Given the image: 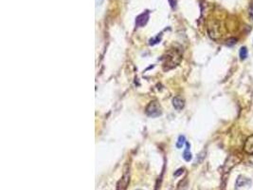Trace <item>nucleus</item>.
I'll return each mask as SVG.
<instances>
[{
    "label": "nucleus",
    "instance_id": "nucleus-1",
    "mask_svg": "<svg viewBox=\"0 0 253 190\" xmlns=\"http://www.w3.org/2000/svg\"><path fill=\"white\" fill-rule=\"evenodd\" d=\"M146 113L147 115L151 117H157L161 114V108L160 106L157 104L156 101H153L149 103V105L146 108Z\"/></svg>",
    "mask_w": 253,
    "mask_h": 190
},
{
    "label": "nucleus",
    "instance_id": "nucleus-2",
    "mask_svg": "<svg viewBox=\"0 0 253 190\" xmlns=\"http://www.w3.org/2000/svg\"><path fill=\"white\" fill-rule=\"evenodd\" d=\"M128 182H129V173L128 171H124V174L120 180L118 182V186H117V190H125L126 186L128 184Z\"/></svg>",
    "mask_w": 253,
    "mask_h": 190
},
{
    "label": "nucleus",
    "instance_id": "nucleus-3",
    "mask_svg": "<svg viewBox=\"0 0 253 190\" xmlns=\"http://www.w3.org/2000/svg\"><path fill=\"white\" fill-rule=\"evenodd\" d=\"M148 19H149V13L145 11V13L139 14L137 17V19H136V25H137V27H143L148 22Z\"/></svg>",
    "mask_w": 253,
    "mask_h": 190
},
{
    "label": "nucleus",
    "instance_id": "nucleus-4",
    "mask_svg": "<svg viewBox=\"0 0 253 190\" xmlns=\"http://www.w3.org/2000/svg\"><path fill=\"white\" fill-rule=\"evenodd\" d=\"M244 150L247 154H253V135H250L245 140L244 144Z\"/></svg>",
    "mask_w": 253,
    "mask_h": 190
},
{
    "label": "nucleus",
    "instance_id": "nucleus-5",
    "mask_svg": "<svg viewBox=\"0 0 253 190\" xmlns=\"http://www.w3.org/2000/svg\"><path fill=\"white\" fill-rule=\"evenodd\" d=\"M209 32L211 38L213 39H218L220 37V32H219V26H211L209 29Z\"/></svg>",
    "mask_w": 253,
    "mask_h": 190
},
{
    "label": "nucleus",
    "instance_id": "nucleus-6",
    "mask_svg": "<svg viewBox=\"0 0 253 190\" xmlns=\"http://www.w3.org/2000/svg\"><path fill=\"white\" fill-rule=\"evenodd\" d=\"M173 106L177 110H181L184 108V101L180 97H175L173 99Z\"/></svg>",
    "mask_w": 253,
    "mask_h": 190
},
{
    "label": "nucleus",
    "instance_id": "nucleus-7",
    "mask_svg": "<svg viewBox=\"0 0 253 190\" xmlns=\"http://www.w3.org/2000/svg\"><path fill=\"white\" fill-rule=\"evenodd\" d=\"M183 158L186 162H190L191 160V153L190 152V144H186V149L183 152Z\"/></svg>",
    "mask_w": 253,
    "mask_h": 190
},
{
    "label": "nucleus",
    "instance_id": "nucleus-8",
    "mask_svg": "<svg viewBox=\"0 0 253 190\" xmlns=\"http://www.w3.org/2000/svg\"><path fill=\"white\" fill-rule=\"evenodd\" d=\"M247 182H249V181L247 180V178H245L243 176H240L239 178L237 179V182H236V185L238 186V187H241V186H244L247 184Z\"/></svg>",
    "mask_w": 253,
    "mask_h": 190
},
{
    "label": "nucleus",
    "instance_id": "nucleus-9",
    "mask_svg": "<svg viewBox=\"0 0 253 190\" xmlns=\"http://www.w3.org/2000/svg\"><path fill=\"white\" fill-rule=\"evenodd\" d=\"M239 55H240L241 60H245V58H247V55H248V51H247V47H242V48H241L240 52H239Z\"/></svg>",
    "mask_w": 253,
    "mask_h": 190
},
{
    "label": "nucleus",
    "instance_id": "nucleus-10",
    "mask_svg": "<svg viewBox=\"0 0 253 190\" xmlns=\"http://www.w3.org/2000/svg\"><path fill=\"white\" fill-rule=\"evenodd\" d=\"M185 143H186V142H185V137L183 135H180L178 137V140H177V142H176V147L177 148H181L184 146Z\"/></svg>",
    "mask_w": 253,
    "mask_h": 190
},
{
    "label": "nucleus",
    "instance_id": "nucleus-11",
    "mask_svg": "<svg viewBox=\"0 0 253 190\" xmlns=\"http://www.w3.org/2000/svg\"><path fill=\"white\" fill-rule=\"evenodd\" d=\"M236 42H237V39L236 38H229V39H228L226 40V45L228 46H233V45H235L236 44Z\"/></svg>",
    "mask_w": 253,
    "mask_h": 190
},
{
    "label": "nucleus",
    "instance_id": "nucleus-12",
    "mask_svg": "<svg viewBox=\"0 0 253 190\" xmlns=\"http://www.w3.org/2000/svg\"><path fill=\"white\" fill-rule=\"evenodd\" d=\"M159 41H160L159 36H157V37H156V38H153V39L150 40V45H156V44H157Z\"/></svg>",
    "mask_w": 253,
    "mask_h": 190
},
{
    "label": "nucleus",
    "instance_id": "nucleus-13",
    "mask_svg": "<svg viewBox=\"0 0 253 190\" xmlns=\"http://www.w3.org/2000/svg\"><path fill=\"white\" fill-rule=\"evenodd\" d=\"M248 17L250 20H253V6H251L248 9Z\"/></svg>",
    "mask_w": 253,
    "mask_h": 190
},
{
    "label": "nucleus",
    "instance_id": "nucleus-14",
    "mask_svg": "<svg viewBox=\"0 0 253 190\" xmlns=\"http://www.w3.org/2000/svg\"><path fill=\"white\" fill-rule=\"evenodd\" d=\"M183 172H184V169H183V168H180V169L177 170V172H175L173 175H175V177H178L179 175H181Z\"/></svg>",
    "mask_w": 253,
    "mask_h": 190
},
{
    "label": "nucleus",
    "instance_id": "nucleus-15",
    "mask_svg": "<svg viewBox=\"0 0 253 190\" xmlns=\"http://www.w3.org/2000/svg\"><path fill=\"white\" fill-rule=\"evenodd\" d=\"M170 2H171V6L173 8L175 7V0H170Z\"/></svg>",
    "mask_w": 253,
    "mask_h": 190
},
{
    "label": "nucleus",
    "instance_id": "nucleus-16",
    "mask_svg": "<svg viewBox=\"0 0 253 190\" xmlns=\"http://www.w3.org/2000/svg\"><path fill=\"white\" fill-rule=\"evenodd\" d=\"M103 0H96V5H97V6L101 5V4L103 3Z\"/></svg>",
    "mask_w": 253,
    "mask_h": 190
},
{
    "label": "nucleus",
    "instance_id": "nucleus-17",
    "mask_svg": "<svg viewBox=\"0 0 253 190\" xmlns=\"http://www.w3.org/2000/svg\"><path fill=\"white\" fill-rule=\"evenodd\" d=\"M137 190H141V189H137Z\"/></svg>",
    "mask_w": 253,
    "mask_h": 190
}]
</instances>
